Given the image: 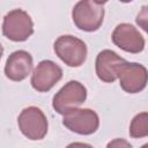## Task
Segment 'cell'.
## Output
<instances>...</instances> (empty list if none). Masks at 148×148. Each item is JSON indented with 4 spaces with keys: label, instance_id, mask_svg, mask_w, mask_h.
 Wrapping results in <instances>:
<instances>
[{
    "label": "cell",
    "instance_id": "6da1fadb",
    "mask_svg": "<svg viewBox=\"0 0 148 148\" xmlns=\"http://www.w3.org/2000/svg\"><path fill=\"white\" fill-rule=\"evenodd\" d=\"M105 1L82 0L79 1L73 10L72 18L74 24L83 31L92 32L101 28L104 20V5Z\"/></svg>",
    "mask_w": 148,
    "mask_h": 148
},
{
    "label": "cell",
    "instance_id": "7a4b0ae2",
    "mask_svg": "<svg viewBox=\"0 0 148 148\" xmlns=\"http://www.w3.org/2000/svg\"><path fill=\"white\" fill-rule=\"evenodd\" d=\"M53 50L58 58L69 67H80L87 59L86 43L72 35L58 37L53 44Z\"/></svg>",
    "mask_w": 148,
    "mask_h": 148
},
{
    "label": "cell",
    "instance_id": "3957f363",
    "mask_svg": "<svg viewBox=\"0 0 148 148\" xmlns=\"http://www.w3.org/2000/svg\"><path fill=\"white\" fill-rule=\"evenodd\" d=\"M2 34L13 42H24L34 34V22L23 9H13L6 14L2 22Z\"/></svg>",
    "mask_w": 148,
    "mask_h": 148
},
{
    "label": "cell",
    "instance_id": "277c9868",
    "mask_svg": "<svg viewBox=\"0 0 148 148\" xmlns=\"http://www.w3.org/2000/svg\"><path fill=\"white\" fill-rule=\"evenodd\" d=\"M87 99V88L79 81H68L54 96L52 106L59 114H66L67 112L77 109Z\"/></svg>",
    "mask_w": 148,
    "mask_h": 148
},
{
    "label": "cell",
    "instance_id": "5b68a950",
    "mask_svg": "<svg viewBox=\"0 0 148 148\" xmlns=\"http://www.w3.org/2000/svg\"><path fill=\"white\" fill-rule=\"evenodd\" d=\"M21 133L29 140H42L47 133L49 123L44 112L37 106H28L17 117Z\"/></svg>",
    "mask_w": 148,
    "mask_h": 148
},
{
    "label": "cell",
    "instance_id": "8992f818",
    "mask_svg": "<svg viewBox=\"0 0 148 148\" xmlns=\"http://www.w3.org/2000/svg\"><path fill=\"white\" fill-rule=\"evenodd\" d=\"M117 79L120 87L128 94L142 91L147 86V68L138 62H124L117 69Z\"/></svg>",
    "mask_w": 148,
    "mask_h": 148
},
{
    "label": "cell",
    "instance_id": "52a82bcc",
    "mask_svg": "<svg viewBox=\"0 0 148 148\" xmlns=\"http://www.w3.org/2000/svg\"><path fill=\"white\" fill-rule=\"evenodd\" d=\"M62 124L72 132L81 135H90L98 130V114L91 109H74L64 114Z\"/></svg>",
    "mask_w": 148,
    "mask_h": 148
},
{
    "label": "cell",
    "instance_id": "ba28073f",
    "mask_svg": "<svg viewBox=\"0 0 148 148\" xmlns=\"http://www.w3.org/2000/svg\"><path fill=\"white\" fill-rule=\"evenodd\" d=\"M62 77V69L52 60H42L31 74L30 83L38 92L51 90Z\"/></svg>",
    "mask_w": 148,
    "mask_h": 148
},
{
    "label": "cell",
    "instance_id": "9c48e42d",
    "mask_svg": "<svg viewBox=\"0 0 148 148\" xmlns=\"http://www.w3.org/2000/svg\"><path fill=\"white\" fill-rule=\"evenodd\" d=\"M112 42L125 52L140 53L145 49V38L139 30L130 23L118 24L112 32Z\"/></svg>",
    "mask_w": 148,
    "mask_h": 148
},
{
    "label": "cell",
    "instance_id": "30bf717a",
    "mask_svg": "<svg viewBox=\"0 0 148 148\" xmlns=\"http://www.w3.org/2000/svg\"><path fill=\"white\" fill-rule=\"evenodd\" d=\"M34 66L32 57L24 50L14 51L7 58L5 65V75L15 82L23 81L31 73Z\"/></svg>",
    "mask_w": 148,
    "mask_h": 148
},
{
    "label": "cell",
    "instance_id": "8fae6325",
    "mask_svg": "<svg viewBox=\"0 0 148 148\" xmlns=\"http://www.w3.org/2000/svg\"><path fill=\"white\" fill-rule=\"evenodd\" d=\"M124 62H126V60L114 51L108 49L101 51L95 61V69L98 79L105 83L114 82L117 80V69Z\"/></svg>",
    "mask_w": 148,
    "mask_h": 148
},
{
    "label": "cell",
    "instance_id": "7c38bea8",
    "mask_svg": "<svg viewBox=\"0 0 148 148\" xmlns=\"http://www.w3.org/2000/svg\"><path fill=\"white\" fill-rule=\"evenodd\" d=\"M130 135L134 139L146 138L148 135V113L147 112L138 113L132 119L130 125Z\"/></svg>",
    "mask_w": 148,
    "mask_h": 148
},
{
    "label": "cell",
    "instance_id": "4fadbf2b",
    "mask_svg": "<svg viewBox=\"0 0 148 148\" xmlns=\"http://www.w3.org/2000/svg\"><path fill=\"white\" fill-rule=\"evenodd\" d=\"M106 148H133V146L127 140L121 139V138H117V139L111 140L106 145Z\"/></svg>",
    "mask_w": 148,
    "mask_h": 148
},
{
    "label": "cell",
    "instance_id": "5bb4252c",
    "mask_svg": "<svg viewBox=\"0 0 148 148\" xmlns=\"http://www.w3.org/2000/svg\"><path fill=\"white\" fill-rule=\"evenodd\" d=\"M66 148H94V147L91 145L84 143V142H72Z\"/></svg>",
    "mask_w": 148,
    "mask_h": 148
},
{
    "label": "cell",
    "instance_id": "9a60e30c",
    "mask_svg": "<svg viewBox=\"0 0 148 148\" xmlns=\"http://www.w3.org/2000/svg\"><path fill=\"white\" fill-rule=\"evenodd\" d=\"M2 54H3V47H2V45L0 44V60H1V57H2Z\"/></svg>",
    "mask_w": 148,
    "mask_h": 148
}]
</instances>
